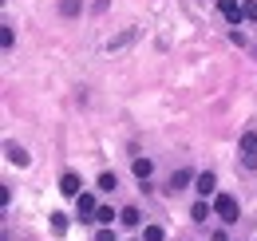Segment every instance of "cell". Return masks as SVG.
<instances>
[{
  "label": "cell",
  "instance_id": "19",
  "mask_svg": "<svg viewBox=\"0 0 257 241\" xmlns=\"http://www.w3.org/2000/svg\"><path fill=\"white\" fill-rule=\"evenodd\" d=\"M95 241H115V229H99Z\"/></svg>",
  "mask_w": 257,
  "mask_h": 241
},
{
  "label": "cell",
  "instance_id": "6",
  "mask_svg": "<svg viewBox=\"0 0 257 241\" xmlns=\"http://www.w3.org/2000/svg\"><path fill=\"white\" fill-rule=\"evenodd\" d=\"M214 186H218V178L206 170V174H198V186H194V190H198V194H202V202H206V198L214 194Z\"/></svg>",
  "mask_w": 257,
  "mask_h": 241
},
{
  "label": "cell",
  "instance_id": "9",
  "mask_svg": "<svg viewBox=\"0 0 257 241\" xmlns=\"http://www.w3.org/2000/svg\"><path fill=\"white\" fill-rule=\"evenodd\" d=\"M119 221H123V225H127V229H139V221H143V213L135 210V206H127V210L119 213Z\"/></svg>",
  "mask_w": 257,
  "mask_h": 241
},
{
  "label": "cell",
  "instance_id": "16",
  "mask_svg": "<svg viewBox=\"0 0 257 241\" xmlns=\"http://www.w3.org/2000/svg\"><path fill=\"white\" fill-rule=\"evenodd\" d=\"M115 186H119L115 174H99V190H115Z\"/></svg>",
  "mask_w": 257,
  "mask_h": 241
},
{
  "label": "cell",
  "instance_id": "4",
  "mask_svg": "<svg viewBox=\"0 0 257 241\" xmlns=\"http://www.w3.org/2000/svg\"><path fill=\"white\" fill-rule=\"evenodd\" d=\"M218 12H222L229 24H241V4L237 0H218Z\"/></svg>",
  "mask_w": 257,
  "mask_h": 241
},
{
  "label": "cell",
  "instance_id": "17",
  "mask_svg": "<svg viewBox=\"0 0 257 241\" xmlns=\"http://www.w3.org/2000/svg\"><path fill=\"white\" fill-rule=\"evenodd\" d=\"M52 229H56V233H64V229H67V217H64V213H52Z\"/></svg>",
  "mask_w": 257,
  "mask_h": 241
},
{
  "label": "cell",
  "instance_id": "18",
  "mask_svg": "<svg viewBox=\"0 0 257 241\" xmlns=\"http://www.w3.org/2000/svg\"><path fill=\"white\" fill-rule=\"evenodd\" d=\"M0 44H4V48H12V44H16V36H12V28H8V24H4V32H0Z\"/></svg>",
  "mask_w": 257,
  "mask_h": 241
},
{
  "label": "cell",
  "instance_id": "14",
  "mask_svg": "<svg viewBox=\"0 0 257 241\" xmlns=\"http://www.w3.org/2000/svg\"><path fill=\"white\" fill-rule=\"evenodd\" d=\"M241 20H257V4L253 0H241Z\"/></svg>",
  "mask_w": 257,
  "mask_h": 241
},
{
  "label": "cell",
  "instance_id": "1",
  "mask_svg": "<svg viewBox=\"0 0 257 241\" xmlns=\"http://www.w3.org/2000/svg\"><path fill=\"white\" fill-rule=\"evenodd\" d=\"M214 213L222 217L225 225H233V221H237V198H233V194H218V198H214Z\"/></svg>",
  "mask_w": 257,
  "mask_h": 241
},
{
  "label": "cell",
  "instance_id": "2",
  "mask_svg": "<svg viewBox=\"0 0 257 241\" xmlns=\"http://www.w3.org/2000/svg\"><path fill=\"white\" fill-rule=\"evenodd\" d=\"M4 154H8V162H12V166H20V170H24L28 162H32V154L24 151L20 143H8V147H4Z\"/></svg>",
  "mask_w": 257,
  "mask_h": 241
},
{
  "label": "cell",
  "instance_id": "20",
  "mask_svg": "<svg viewBox=\"0 0 257 241\" xmlns=\"http://www.w3.org/2000/svg\"><path fill=\"white\" fill-rule=\"evenodd\" d=\"M210 241H225V233H222V229H218V233H210Z\"/></svg>",
  "mask_w": 257,
  "mask_h": 241
},
{
  "label": "cell",
  "instance_id": "15",
  "mask_svg": "<svg viewBox=\"0 0 257 241\" xmlns=\"http://www.w3.org/2000/svg\"><path fill=\"white\" fill-rule=\"evenodd\" d=\"M143 241H162V225H147V229H143Z\"/></svg>",
  "mask_w": 257,
  "mask_h": 241
},
{
  "label": "cell",
  "instance_id": "8",
  "mask_svg": "<svg viewBox=\"0 0 257 241\" xmlns=\"http://www.w3.org/2000/svg\"><path fill=\"white\" fill-rule=\"evenodd\" d=\"M131 170H135V178H151V174H155V162H151V158H135V166H131Z\"/></svg>",
  "mask_w": 257,
  "mask_h": 241
},
{
  "label": "cell",
  "instance_id": "5",
  "mask_svg": "<svg viewBox=\"0 0 257 241\" xmlns=\"http://www.w3.org/2000/svg\"><path fill=\"white\" fill-rule=\"evenodd\" d=\"M60 194H64V198H79V174L67 170L64 178H60Z\"/></svg>",
  "mask_w": 257,
  "mask_h": 241
},
{
  "label": "cell",
  "instance_id": "13",
  "mask_svg": "<svg viewBox=\"0 0 257 241\" xmlns=\"http://www.w3.org/2000/svg\"><path fill=\"white\" fill-rule=\"evenodd\" d=\"M190 217H194V221H206V217H210V206H206V202H194Z\"/></svg>",
  "mask_w": 257,
  "mask_h": 241
},
{
  "label": "cell",
  "instance_id": "10",
  "mask_svg": "<svg viewBox=\"0 0 257 241\" xmlns=\"http://www.w3.org/2000/svg\"><path fill=\"white\" fill-rule=\"evenodd\" d=\"M190 182H198L190 170H174V174H170V186H174V190H182V186H190Z\"/></svg>",
  "mask_w": 257,
  "mask_h": 241
},
{
  "label": "cell",
  "instance_id": "7",
  "mask_svg": "<svg viewBox=\"0 0 257 241\" xmlns=\"http://www.w3.org/2000/svg\"><path fill=\"white\" fill-rule=\"evenodd\" d=\"M241 158H257V131L241 135Z\"/></svg>",
  "mask_w": 257,
  "mask_h": 241
},
{
  "label": "cell",
  "instance_id": "12",
  "mask_svg": "<svg viewBox=\"0 0 257 241\" xmlns=\"http://www.w3.org/2000/svg\"><path fill=\"white\" fill-rule=\"evenodd\" d=\"M95 221H99V225H103V229H107V225H111V221H115V210H111V206H99V213H95Z\"/></svg>",
  "mask_w": 257,
  "mask_h": 241
},
{
  "label": "cell",
  "instance_id": "11",
  "mask_svg": "<svg viewBox=\"0 0 257 241\" xmlns=\"http://www.w3.org/2000/svg\"><path fill=\"white\" fill-rule=\"evenodd\" d=\"M79 8H83V0H60V12L64 16H79Z\"/></svg>",
  "mask_w": 257,
  "mask_h": 241
},
{
  "label": "cell",
  "instance_id": "3",
  "mask_svg": "<svg viewBox=\"0 0 257 241\" xmlns=\"http://www.w3.org/2000/svg\"><path fill=\"white\" fill-rule=\"evenodd\" d=\"M75 210H79V217H83V221H95L99 206H95V198H91V194H79V198H75Z\"/></svg>",
  "mask_w": 257,
  "mask_h": 241
}]
</instances>
